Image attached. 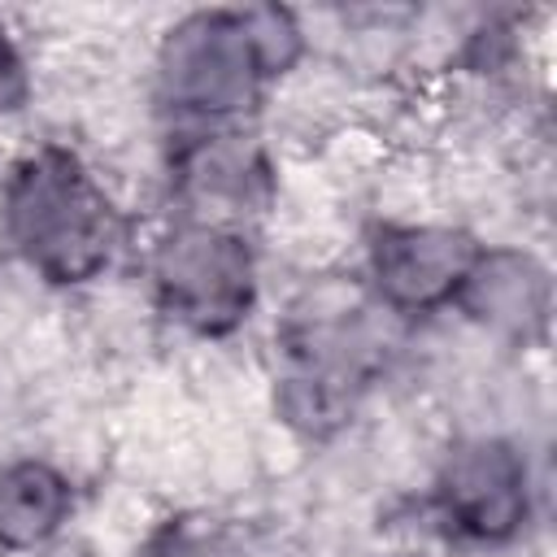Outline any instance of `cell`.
Masks as SVG:
<instances>
[{
  "instance_id": "11",
  "label": "cell",
  "mask_w": 557,
  "mask_h": 557,
  "mask_svg": "<svg viewBox=\"0 0 557 557\" xmlns=\"http://www.w3.org/2000/svg\"><path fill=\"white\" fill-rule=\"evenodd\" d=\"M26 100H30V70L17 44L9 39V30L0 26V113H17Z\"/></svg>"
},
{
  "instance_id": "4",
  "label": "cell",
  "mask_w": 557,
  "mask_h": 557,
  "mask_svg": "<svg viewBox=\"0 0 557 557\" xmlns=\"http://www.w3.org/2000/svg\"><path fill=\"white\" fill-rule=\"evenodd\" d=\"M157 305L196 335H231L257 300V257L244 231L209 222H174L152 252Z\"/></svg>"
},
{
  "instance_id": "1",
  "label": "cell",
  "mask_w": 557,
  "mask_h": 557,
  "mask_svg": "<svg viewBox=\"0 0 557 557\" xmlns=\"http://www.w3.org/2000/svg\"><path fill=\"white\" fill-rule=\"evenodd\" d=\"M0 226L13 252L52 287L96 278L122 231L113 200L65 144H39L9 170Z\"/></svg>"
},
{
  "instance_id": "10",
  "label": "cell",
  "mask_w": 557,
  "mask_h": 557,
  "mask_svg": "<svg viewBox=\"0 0 557 557\" xmlns=\"http://www.w3.org/2000/svg\"><path fill=\"white\" fill-rule=\"evenodd\" d=\"M144 557H239V544L226 522L183 513V518L161 522V531L148 540Z\"/></svg>"
},
{
  "instance_id": "3",
  "label": "cell",
  "mask_w": 557,
  "mask_h": 557,
  "mask_svg": "<svg viewBox=\"0 0 557 557\" xmlns=\"http://www.w3.org/2000/svg\"><path fill=\"white\" fill-rule=\"evenodd\" d=\"M287 374L278 379V413L309 440H331L379 370V335L361 309L292 318L283 331Z\"/></svg>"
},
{
  "instance_id": "7",
  "label": "cell",
  "mask_w": 557,
  "mask_h": 557,
  "mask_svg": "<svg viewBox=\"0 0 557 557\" xmlns=\"http://www.w3.org/2000/svg\"><path fill=\"white\" fill-rule=\"evenodd\" d=\"M174 196L183 200V218L244 231V218L270 209L274 174L265 152L244 131H209L191 135L174 152Z\"/></svg>"
},
{
  "instance_id": "8",
  "label": "cell",
  "mask_w": 557,
  "mask_h": 557,
  "mask_svg": "<svg viewBox=\"0 0 557 557\" xmlns=\"http://www.w3.org/2000/svg\"><path fill=\"white\" fill-rule=\"evenodd\" d=\"M453 305L492 335L531 344L548 326V305H553L548 270L518 248H479Z\"/></svg>"
},
{
  "instance_id": "6",
  "label": "cell",
  "mask_w": 557,
  "mask_h": 557,
  "mask_svg": "<svg viewBox=\"0 0 557 557\" xmlns=\"http://www.w3.org/2000/svg\"><path fill=\"white\" fill-rule=\"evenodd\" d=\"M483 244L453 226H379L370 239V283L383 309L418 318L457 300Z\"/></svg>"
},
{
  "instance_id": "9",
  "label": "cell",
  "mask_w": 557,
  "mask_h": 557,
  "mask_svg": "<svg viewBox=\"0 0 557 557\" xmlns=\"http://www.w3.org/2000/svg\"><path fill=\"white\" fill-rule=\"evenodd\" d=\"M74 509V487L70 479L39 461L22 457L0 466V548L4 553H30L48 544Z\"/></svg>"
},
{
  "instance_id": "2",
  "label": "cell",
  "mask_w": 557,
  "mask_h": 557,
  "mask_svg": "<svg viewBox=\"0 0 557 557\" xmlns=\"http://www.w3.org/2000/svg\"><path fill=\"white\" fill-rule=\"evenodd\" d=\"M270 70L257 52L248 9H205L183 17L157 52V96L178 117L231 122L244 117Z\"/></svg>"
},
{
  "instance_id": "5",
  "label": "cell",
  "mask_w": 557,
  "mask_h": 557,
  "mask_svg": "<svg viewBox=\"0 0 557 557\" xmlns=\"http://www.w3.org/2000/svg\"><path fill=\"white\" fill-rule=\"evenodd\" d=\"M431 505L453 535L470 544H509L531 509L522 453L496 435L457 444L435 474Z\"/></svg>"
}]
</instances>
